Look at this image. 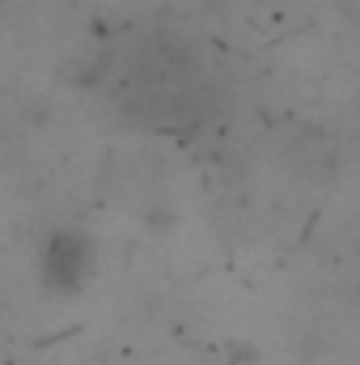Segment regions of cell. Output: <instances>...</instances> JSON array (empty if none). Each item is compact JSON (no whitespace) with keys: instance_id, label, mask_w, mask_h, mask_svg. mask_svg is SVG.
<instances>
[{"instance_id":"1","label":"cell","mask_w":360,"mask_h":365,"mask_svg":"<svg viewBox=\"0 0 360 365\" xmlns=\"http://www.w3.org/2000/svg\"><path fill=\"white\" fill-rule=\"evenodd\" d=\"M97 272V242L85 230H55L38 255V280L51 297H77Z\"/></svg>"}]
</instances>
